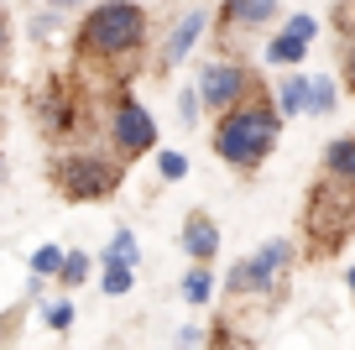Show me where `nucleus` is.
<instances>
[{
    "instance_id": "19",
    "label": "nucleus",
    "mask_w": 355,
    "mask_h": 350,
    "mask_svg": "<svg viewBox=\"0 0 355 350\" xmlns=\"http://www.w3.org/2000/svg\"><path fill=\"white\" fill-rule=\"evenodd\" d=\"M157 173H162L167 183H178V178H189V157L183 152H162L157 157Z\"/></svg>"
},
{
    "instance_id": "3",
    "label": "nucleus",
    "mask_w": 355,
    "mask_h": 350,
    "mask_svg": "<svg viewBox=\"0 0 355 350\" xmlns=\"http://www.w3.org/2000/svg\"><path fill=\"white\" fill-rule=\"evenodd\" d=\"M350 230H355V194H345L340 178H329L309 199V235L319 246H340Z\"/></svg>"
},
{
    "instance_id": "16",
    "label": "nucleus",
    "mask_w": 355,
    "mask_h": 350,
    "mask_svg": "<svg viewBox=\"0 0 355 350\" xmlns=\"http://www.w3.org/2000/svg\"><path fill=\"white\" fill-rule=\"evenodd\" d=\"M131 283H136V267H121V262H105V293H110V298L131 293Z\"/></svg>"
},
{
    "instance_id": "11",
    "label": "nucleus",
    "mask_w": 355,
    "mask_h": 350,
    "mask_svg": "<svg viewBox=\"0 0 355 350\" xmlns=\"http://www.w3.org/2000/svg\"><path fill=\"white\" fill-rule=\"evenodd\" d=\"M277 110L282 115H303V110H313V74H293L277 84Z\"/></svg>"
},
{
    "instance_id": "10",
    "label": "nucleus",
    "mask_w": 355,
    "mask_h": 350,
    "mask_svg": "<svg viewBox=\"0 0 355 350\" xmlns=\"http://www.w3.org/2000/svg\"><path fill=\"white\" fill-rule=\"evenodd\" d=\"M204 26H209V16H204V11H189V16H183V22L173 26V37H167V47H162V68H178V63H183V58L193 53V42L204 37Z\"/></svg>"
},
{
    "instance_id": "17",
    "label": "nucleus",
    "mask_w": 355,
    "mask_h": 350,
    "mask_svg": "<svg viewBox=\"0 0 355 350\" xmlns=\"http://www.w3.org/2000/svg\"><path fill=\"white\" fill-rule=\"evenodd\" d=\"M334 105H340V89H334V78H319V74H313V115H329Z\"/></svg>"
},
{
    "instance_id": "20",
    "label": "nucleus",
    "mask_w": 355,
    "mask_h": 350,
    "mask_svg": "<svg viewBox=\"0 0 355 350\" xmlns=\"http://www.w3.org/2000/svg\"><path fill=\"white\" fill-rule=\"evenodd\" d=\"M84 277H89V256H84V251H68V267H63V277H58V283H63V288H78Z\"/></svg>"
},
{
    "instance_id": "14",
    "label": "nucleus",
    "mask_w": 355,
    "mask_h": 350,
    "mask_svg": "<svg viewBox=\"0 0 355 350\" xmlns=\"http://www.w3.org/2000/svg\"><path fill=\"white\" fill-rule=\"evenodd\" d=\"M63 267H68V251H63V246L47 241V246H37V251H32V272H37V277H63Z\"/></svg>"
},
{
    "instance_id": "26",
    "label": "nucleus",
    "mask_w": 355,
    "mask_h": 350,
    "mask_svg": "<svg viewBox=\"0 0 355 350\" xmlns=\"http://www.w3.org/2000/svg\"><path fill=\"white\" fill-rule=\"evenodd\" d=\"M53 11H73V6H84V0H47Z\"/></svg>"
},
{
    "instance_id": "15",
    "label": "nucleus",
    "mask_w": 355,
    "mask_h": 350,
    "mask_svg": "<svg viewBox=\"0 0 355 350\" xmlns=\"http://www.w3.org/2000/svg\"><path fill=\"white\" fill-rule=\"evenodd\" d=\"M105 262H121V267H136V262H141V246H136V235H131L125 225L110 235V251H105Z\"/></svg>"
},
{
    "instance_id": "22",
    "label": "nucleus",
    "mask_w": 355,
    "mask_h": 350,
    "mask_svg": "<svg viewBox=\"0 0 355 350\" xmlns=\"http://www.w3.org/2000/svg\"><path fill=\"white\" fill-rule=\"evenodd\" d=\"M47 324H53V329H68V324H73V303H68V298L47 303Z\"/></svg>"
},
{
    "instance_id": "12",
    "label": "nucleus",
    "mask_w": 355,
    "mask_h": 350,
    "mask_svg": "<svg viewBox=\"0 0 355 350\" xmlns=\"http://www.w3.org/2000/svg\"><path fill=\"white\" fill-rule=\"evenodd\" d=\"M324 162H329V178H345V183H355V136H345V142H329Z\"/></svg>"
},
{
    "instance_id": "1",
    "label": "nucleus",
    "mask_w": 355,
    "mask_h": 350,
    "mask_svg": "<svg viewBox=\"0 0 355 350\" xmlns=\"http://www.w3.org/2000/svg\"><path fill=\"white\" fill-rule=\"evenodd\" d=\"M277 136H282V110L251 94V105L230 110V115L220 121V131H214V152H220L230 167L251 173V167H261L266 157H272Z\"/></svg>"
},
{
    "instance_id": "2",
    "label": "nucleus",
    "mask_w": 355,
    "mask_h": 350,
    "mask_svg": "<svg viewBox=\"0 0 355 350\" xmlns=\"http://www.w3.org/2000/svg\"><path fill=\"white\" fill-rule=\"evenodd\" d=\"M141 37H146V11L141 6H131V0H105V6H94V11L84 16L78 42L94 58H125V53L141 47Z\"/></svg>"
},
{
    "instance_id": "27",
    "label": "nucleus",
    "mask_w": 355,
    "mask_h": 350,
    "mask_svg": "<svg viewBox=\"0 0 355 350\" xmlns=\"http://www.w3.org/2000/svg\"><path fill=\"white\" fill-rule=\"evenodd\" d=\"M345 288H350V293H355V267H350V272H345Z\"/></svg>"
},
{
    "instance_id": "21",
    "label": "nucleus",
    "mask_w": 355,
    "mask_h": 350,
    "mask_svg": "<svg viewBox=\"0 0 355 350\" xmlns=\"http://www.w3.org/2000/svg\"><path fill=\"white\" fill-rule=\"evenodd\" d=\"M256 0H225V26H251Z\"/></svg>"
},
{
    "instance_id": "23",
    "label": "nucleus",
    "mask_w": 355,
    "mask_h": 350,
    "mask_svg": "<svg viewBox=\"0 0 355 350\" xmlns=\"http://www.w3.org/2000/svg\"><path fill=\"white\" fill-rule=\"evenodd\" d=\"M225 288H230V293H251V267L235 262V267H230V277H225Z\"/></svg>"
},
{
    "instance_id": "9",
    "label": "nucleus",
    "mask_w": 355,
    "mask_h": 350,
    "mask_svg": "<svg viewBox=\"0 0 355 350\" xmlns=\"http://www.w3.org/2000/svg\"><path fill=\"white\" fill-rule=\"evenodd\" d=\"M178 241H183V251H189L199 267H209V256L220 251V225H214L204 209H193V215L183 219V235H178Z\"/></svg>"
},
{
    "instance_id": "7",
    "label": "nucleus",
    "mask_w": 355,
    "mask_h": 350,
    "mask_svg": "<svg viewBox=\"0 0 355 350\" xmlns=\"http://www.w3.org/2000/svg\"><path fill=\"white\" fill-rule=\"evenodd\" d=\"M245 267H251V293H277L282 277L293 272V241H282V235L261 241V251L245 256Z\"/></svg>"
},
{
    "instance_id": "24",
    "label": "nucleus",
    "mask_w": 355,
    "mask_h": 350,
    "mask_svg": "<svg viewBox=\"0 0 355 350\" xmlns=\"http://www.w3.org/2000/svg\"><path fill=\"white\" fill-rule=\"evenodd\" d=\"M272 16H277V0H256V11H251V26L272 22Z\"/></svg>"
},
{
    "instance_id": "13",
    "label": "nucleus",
    "mask_w": 355,
    "mask_h": 350,
    "mask_svg": "<svg viewBox=\"0 0 355 350\" xmlns=\"http://www.w3.org/2000/svg\"><path fill=\"white\" fill-rule=\"evenodd\" d=\"M214 288H220V283H214V272H209V267H199V262H193V272L183 277V298H189L193 308H204V303L214 298Z\"/></svg>"
},
{
    "instance_id": "28",
    "label": "nucleus",
    "mask_w": 355,
    "mask_h": 350,
    "mask_svg": "<svg viewBox=\"0 0 355 350\" xmlns=\"http://www.w3.org/2000/svg\"><path fill=\"white\" fill-rule=\"evenodd\" d=\"M350 78H355V53H350Z\"/></svg>"
},
{
    "instance_id": "5",
    "label": "nucleus",
    "mask_w": 355,
    "mask_h": 350,
    "mask_svg": "<svg viewBox=\"0 0 355 350\" xmlns=\"http://www.w3.org/2000/svg\"><path fill=\"white\" fill-rule=\"evenodd\" d=\"M245 89H251V74H245L241 63H209L199 74V99H204L209 115H220V121L230 115V110H241Z\"/></svg>"
},
{
    "instance_id": "4",
    "label": "nucleus",
    "mask_w": 355,
    "mask_h": 350,
    "mask_svg": "<svg viewBox=\"0 0 355 350\" xmlns=\"http://www.w3.org/2000/svg\"><path fill=\"white\" fill-rule=\"evenodd\" d=\"M53 183L63 199H73V204H84V199H105L115 188V162H105V157H58L53 162Z\"/></svg>"
},
{
    "instance_id": "6",
    "label": "nucleus",
    "mask_w": 355,
    "mask_h": 350,
    "mask_svg": "<svg viewBox=\"0 0 355 350\" xmlns=\"http://www.w3.org/2000/svg\"><path fill=\"white\" fill-rule=\"evenodd\" d=\"M110 136H115V147H121V157H141V152L157 147V121L136 105V99H121V105H115Z\"/></svg>"
},
{
    "instance_id": "8",
    "label": "nucleus",
    "mask_w": 355,
    "mask_h": 350,
    "mask_svg": "<svg viewBox=\"0 0 355 350\" xmlns=\"http://www.w3.org/2000/svg\"><path fill=\"white\" fill-rule=\"evenodd\" d=\"M313 26H319L313 16H293V22L282 26V37H272V42H266V63H293V68H298L303 53H309Z\"/></svg>"
},
{
    "instance_id": "25",
    "label": "nucleus",
    "mask_w": 355,
    "mask_h": 350,
    "mask_svg": "<svg viewBox=\"0 0 355 350\" xmlns=\"http://www.w3.org/2000/svg\"><path fill=\"white\" fill-rule=\"evenodd\" d=\"M178 350H199V324H183V329H178Z\"/></svg>"
},
{
    "instance_id": "18",
    "label": "nucleus",
    "mask_w": 355,
    "mask_h": 350,
    "mask_svg": "<svg viewBox=\"0 0 355 350\" xmlns=\"http://www.w3.org/2000/svg\"><path fill=\"white\" fill-rule=\"evenodd\" d=\"M199 110H204L199 89H183V94H178V126H199Z\"/></svg>"
}]
</instances>
